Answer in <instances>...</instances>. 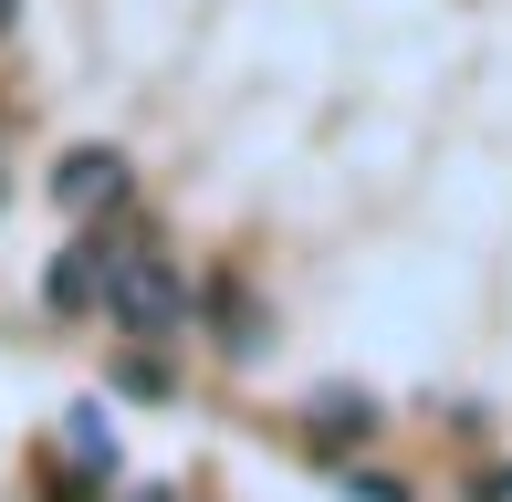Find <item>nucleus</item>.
Wrapping results in <instances>:
<instances>
[{
	"instance_id": "f257e3e1",
	"label": "nucleus",
	"mask_w": 512,
	"mask_h": 502,
	"mask_svg": "<svg viewBox=\"0 0 512 502\" xmlns=\"http://www.w3.org/2000/svg\"><path fill=\"white\" fill-rule=\"evenodd\" d=\"M105 304H115V325H136V335H178V314H189V283L168 272V251H115V283H105Z\"/></svg>"
},
{
	"instance_id": "f03ea898",
	"label": "nucleus",
	"mask_w": 512,
	"mask_h": 502,
	"mask_svg": "<svg viewBox=\"0 0 512 502\" xmlns=\"http://www.w3.org/2000/svg\"><path fill=\"white\" fill-rule=\"evenodd\" d=\"M53 199H63V210H84V220H95V210H115V199H126V157H115V147H63Z\"/></svg>"
},
{
	"instance_id": "7ed1b4c3",
	"label": "nucleus",
	"mask_w": 512,
	"mask_h": 502,
	"mask_svg": "<svg viewBox=\"0 0 512 502\" xmlns=\"http://www.w3.org/2000/svg\"><path fill=\"white\" fill-rule=\"evenodd\" d=\"M115 251H126V241H74L53 272H42V304H53V314H84V304H105V283H115Z\"/></svg>"
},
{
	"instance_id": "20e7f679",
	"label": "nucleus",
	"mask_w": 512,
	"mask_h": 502,
	"mask_svg": "<svg viewBox=\"0 0 512 502\" xmlns=\"http://www.w3.org/2000/svg\"><path fill=\"white\" fill-rule=\"evenodd\" d=\"M304 419H314V429H324V440H335V450L377 429V419H366V398H356V387H335V398H324V408H304Z\"/></svg>"
},
{
	"instance_id": "39448f33",
	"label": "nucleus",
	"mask_w": 512,
	"mask_h": 502,
	"mask_svg": "<svg viewBox=\"0 0 512 502\" xmlns=\"http://www.w3.org/2000/svg\"><path fill=\"white\" fill-rule=\"evenodd\" d=\"M481 502H512V461H502V471H481Z\"/></svg>"
},
{
	"instance_id": "423d86ee",
	"label": "nucleus",
	"mask_w": 512,
	"mask_h": 502,
	"mask_svg": "<svg viewBox=\"0 0 512 502\" xmlns=\"http://www.w3.org/2000/svg\"><path fill=\"white\" fill-rule=\"evenodd\" d=\"M0 21H11V0H0Z\"/></svg>"
}]
</instances>
